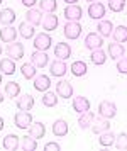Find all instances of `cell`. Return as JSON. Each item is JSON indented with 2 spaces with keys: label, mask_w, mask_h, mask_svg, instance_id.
Wrapping results in <instances>:
<instances>
[{
  "label": "cell",
  "mask_w": 127,
  "mask_h": 151,
  "mask_svg": "<svg viewBox=\"0 0 127 151\" xmlns=\"http://www.w3.org/2000/svg\"><path fill=\"white\" fill-rule=\"evenodd\" d=\"M63 34H65V37L70 39V41L78 39L81 36V24L76 22V21H66L65 27H63Z\"/></svg>",
  "instance_id": "1"
},
{
  "label": "cell",
  "mask_w": 127,
  "mask_h": 151,
  "mask_svg": "<svg viewBox=\"0 0 127 151\" xmlns=\"http://www.w3.org/2000/svg\"><path fill=\"white\" fill-rule=\"evenodd\" d=\"M32 124V116L29 114V110H19L14 116V126L19 129H29Z\"/></svg>",
  "instance_id": "2"
},
{
  "label": "cell",
  "mask_w": 127,
  "mask_h": 151,
  "mask_svg": "<svg viewBox=\"0 0 127 151\" xmlns=\"http://www.w3.org/2000/svg\"><path fill=\"white\" fill-rule=\"evenodd\" d=\"M98 116L105 119H114L117 116V105L112 100H102L98 104Z\"/></svg>",
  "instance_id": "3"
},
{
  "label": "cell",
  "mask_w": 127,
  "mask_h": 151,
  "mask_svg": "<svg viewBox=\"0 0 127 151\" xmlns=\"http://www.w3.org/2000/svg\"><path fill=\"white\" fill-rule=\"evenodd\" d=\"M34 48L37 51H47V49L53 46V37L46 32H39V34L34 36Z\"/></svg>",
  "instance_id": "4"
},
{
  "label": "cell",
  "mask_w": 127,
  "mask_h": 151,
  "mask_svg": "<svg viewBox=\"0 0 127 151\" xmlns=\"http://www.w3.org/2000/svg\"><path fill=\"white\" fill-rule=\"evenodd\" d=\"M63 15H65V19L66 21H80L81 17H83V9L78 5V4H68L65 10H63Z\"/></svg>",
  "instance_id": "5"
},
{
  "label": "cell",
  "mask_w": 127,
  "mask_h": 151,
  "mask_svg": "<svg viewBox=\"0 0 127 151\" xmlns=\"http://www.w3.org/2000/svg\"><path fill=\"white\" fill-rule=\"evenodd\" d=\"M105 12H107V9L102 2H92L88 7V17L93 21H102L105 17Z\"/></svg>",
  "instance_id": "6"
},
{
  "label": "cell",
  "mask_w": 127,
  "mask_h": 151,
  "mask_svg": "<svg viewBox=\"0 0 127 151\" xmlns=\"http://www.w3.org/2000/svg\"><path fill=\"white\" fill-rule=\"evenodd\" d=\"M7 56L12 58L14 61L17 60H22L24 58V44L22 42H9L7 44Z\"/></svg>",
  "instance_id": "7"
},
{
  "label": "cell",
  "mask_w": 127,
  "mask_h": 151,
  "mask_svg": "<svg viewBox=\"0 0 127 151\" xmlns=\"http://www.w3.org/2000/svg\"><path fill=\"white\" fill-rule=\"evenodd\" d=\"M90 129H92L93 134H98V136H100L102 132H105V131L110 129V119H105V117L98 116L97 119H93V122H92V126H90Z\"/></svg>",
  "instance_id": "8"
},
{
  "label": "cell",
  "mask_w": 127,
  "mask_h": 151,
  "mask_svg": "<svg viewBox=\"0 0 127 151\" xmlns=\"http://www.w3.org/2000/svg\"><path fill=\"white\" fill-rule=\"evenodd\" d=\"M102 44H103V37L98 32H88L87 37H85V48L90 49V51L102 48Z\"/></svg>",
  "instance_id": "9"
},
{
  "label": "cell",
  "mask_w": 127,
  "mask_h": 151,
  "mask_svg": "<svg viewBox=\"0 0 127 151\" xmlns=\"http://www.w3.org/2000/svg\"><path fill=\"white\" fill-rule=\"evenodd\" d=\"M56 93L61 99H71L73 97V85L68 80H60L56 83Z\"/></svg>",
  "instance_id": "10"
},
{
  "label": "cell",
  "mask_w": 127,
  "mask_h": 151,
  "mask_svg": "<svg viewBox=\"0 0 127 151\" xmlns=\"http://www.w3.org/2000/svg\"><path fill=\"white\" fill-rule=\"evenodd\" d=\"M49 71H51L53 76L63 78V76L66 75V71H68V66H66V63H65V60H58V58H56V60L49 65Z\"/></svg>",
  "instance_id": "11"
},
{
  "label": "cell",
  "mask_w": 127,
  "mask_h": 151,
  "mask_svg": "<svg viewBox=\"0 0 127 151\" xmlns=\"http://www.w3.org/2000/svg\"><path fill=\"white\" fill-rule=\"evenodd\" d=\"M17 34H19V31L12 26H4V27L0 29V41L2 42H14L17 39Z\"/></svg>",
  "instance_id": "12"
},
{
  "label": "cell",
  "mask_w": 127,
  "mask_h": 151,
  "mask_svg": "<svg viewBox=\"0 0 127 151\" xmlns=\"http://www.w3.org/2000/svg\"><path fill=\"white\" fill-rule=\"evenodd\" d=\"M31 63H34L37 68H44L47 63H49V56H47V51H34L31 55Z\"/></svg>",
  "instance_id": "13"
},
{
  "label": "cell",
  "mask_w": 127,
  "mask_h": 151,
  "mask_svg": "<svg viewBox=\"0 0 127 151\" xmlns=\"http://www.w3.org/2000/svg\"><path fill=\"white\" fill-rule=\"evenodd\" d=\"M54 56L58 60H68V58H71V46L68 42H58L54 46Z\"/></svg>",
  "instance_id": "14"
},
{
  "label": "cell",
  "mask_w": 127,
  "mask_h": 151,
  "mask_svg": "<svg viewBox=\"0 0 127 151\" xmlns=\"http://www.w3.org/2000/svg\"><path fill=\"white\" fill-rule=\"evenodd\" d=\"M58 24H60L58 15H54V14L42 15V22H41V26H42V29H46L47 32H49V31H54V29H58Z\"/></svg>",
  "instance_id": "15"
},
{
  "label": "cell",
  "mask_w": 127,
  "mask_h": 151,
  "mask_svg": "<svg viewBox=\"0 0 127 151\" xmlns=\"http://www.w3.org/2000/svg\"><path fill=\"white\" fill-rule=\"evenodd\" d=\"M51 87V78L47 75H36L34 78V88L37 92H47Z\"/></svg>",
  "instance_id": "16"
},
{
  "label": "cell",
  "mask_w": 127,
  "mask_h": 151,
  "mask_svg": "<svg viewBox=\"0 0 127 151\" xmlns=\"http://www.w3.org/2000/svg\"><path fill=\"white\" fill-rule=\"evenodd\" d=\"M97 32L102 36V37H108V36H112V32H114V26H112V22L107 21V19H102V21H98V24H97Z\"/></svg>",
  "instance_id": "17"
},
{
  "label": "cell",
  "mask_w": 127,
  "mask_h": 151,
  "mask_svg": "<svg viewBox=\"0 0 127 151\" xmlns=\"http://www.w3.org/2000/svg\"><path fill=\"white\" fill-rule=\"evenodd\" d=\"M26 22L32 24L34 27H36V26H41V22H42V12L37 10V9H27Z\"/></svg>",
  "instance_id": "18"
},
{
  "label": "cell",
  "mask_w": 127,
  "mask_h": 151,
  "mask_svg": "<svg viewBox=\"0 0 127 151\" xmlns=\"http://www.w3.org/2000/svg\"><path fill=\"white\" fill-rule=\"evenodd\" d=\"M15 12H14L12 9H9V7H5V9H2L0 10V24L2 26H12L14 22H15Z\"/></svg>",
  "instance_id": "19"
},
{
  "label": "cell",
  "mask_w": 127,
  "mask_h": 151,
  "mask_svg": "<svg viewBox=\"0 0 127 151\" xmlns=\"http://www.w3.org/2000/svg\"><path fill=\"white\" fill-rule=\"evenodd\" d=\"M73 110L75 112H78V114L90 110V100H88L87 97H81V95L75 97L73 99Z\"/></svg>",
  "instance_id": "20"
},
{
  "label": "cell",
  "mask_w": 127,
  "mask_h": 151,
  "mask_svg": "<svg viewBox=\"0 0 127 151\" xmlns=\"http://www.w3.org/2000/svg\"><path fill=\"white\" fill-rule=\"evenodd\" d=\"M68 131H70V127H68V122L65 121V119H58V121H54V124H53V134L56 137L66 136Z\"/></svg>",
  "instance_id": "21"
},
{
  "label": "cell",
  "mask_w": 127,
  "mask_h": 151,
  "mask_svg": "<svg viewBox=\"0 0 127 151\" xmlns=\"http://www.w3.org/2000/svg\"><path fill=\"white\" fill-rule=\"evenodd\" d=\"M34 97L29 95V93H24V95L19 97V100H17V109L19 110H31L34 107Z\"/></svg>",
  "instance_id": "22"
},
{
  "label": "cell",
  "mask_w": 127,
  "mask_h": 151,
  "mask_svg": "<svg viewBox=\"0 0 127 151\" xmlns=\"http://www.w3.org/2000/svg\"><path fill=\"white\" fill-rule=\"evenodd\" d=\"M124 55H126V49L121 42H110L108 44V56L112 60H121Z\"/></svg>",
  "instance_id": "23"
},
{
  "label": "cell",
  "mask_w": 127,
  "mask_h": 151,
  "mask_svg": "<svg viewBox=\"0 0 127 151\" xmlns=\"http://www.w3.org/2000/svg\"><path fill=\"white\" fill-rule=\"evenodd\" d=\"M37 66L34 65V63H24L22 66H20V73H22V76L26 78V80H32V78H36V75H37Z\"/></svg>",
  "instance_id": "24"
},
{
  "label": "cell",
  "mask_w": 127,
  "mask_h": 151,
  "mask_svg": "<svg viewBox=\"0 0 127 151\" xmlns=\"http://www.w3.org/2000/svg\"><path fill=\"white\" fill-rule=\"evenodd\" d=\"M93 112L92 110H87V112H81L80 117H78V126H80V129H88L90 126H92V122H93Z\"/></svg>",
  "instance_id": "25"
},
{
  "label": "cell",
  "mask_w": 127,
  "mask_h": 151,
  "mask_svg": "<svg viewBox=\"0 0 127 151\" xmlns=\"http://www.w3.org/2000/svg\"><path fill=\"white\" fill-rule=\"evenodd\" d=\"M70 71L73 73V76H85V75H87V71H88V66H87V63H85V61L76 60V61H73Z\"/></svg>",
  "instance_id": "26"
},
{
  "label": "cell",
  "mask_w": 127,
  "mask_h": 151,
  "mask_svg": "<svg viewBox=\"0 0 127 151\" xmlns=\"http://www.w3.org/2000/svg\"><path fill=\"white\" fill-rule=\"evenodd\" d=\"M107 56H108V55L103 51V49L98 48V49H93V51H92L90 60H92V63H93V65L100 66V65H105V61H107Z\"/></svg>",
  "instance_id": "27"
},
{
  "label": "cell",
  "mask_w": 127,
  "mask_h": 151,
  "mask_svg": "<svg viewBox=\"0 0 127 151\" xmlns=\"http://www.w3.org/2000/svg\"><path fill=\"white\" fill-rule=\"evenodd\" d=\"M19 34L22 36V39H32L36 36V29H34L32 24L22 22V24H19Z\"/></svg>",
  "instance_id": "28"
},
{
  "label": "cell",
  "mask_w": 127,
  "mask_h": 151,
  "mask_svg": "<svg viewBox=\"0 0 127 151\" xmlns=\"http://www.w3.org/2000/svg\"><path fill=\"white\" fill-rule=\"evenodd\" d=\"M2 146H4L7 151H15L19 148V136H15V134H7V136L4 137V141H2Z\"/></svg>",
  "instance_id": "29"
},
{
  "label": "cell",
  "mask_w": 127,
  "mask_h": 151,
  "mask_svg": "<svg viewBox=\"0 0 127 151\" xmlns=\"http://www.w3.org/2000/svg\"><path fill=\"white\" fill-rule=\"evenodd\" d=\"M29 134L36 139H41V137L46 136V126L42 122H32L31 127H29Z\"/></svg>",
  "instance_id": "30"
},
{
  "label": "cell",
  "mask_w": 127,
  "mask_h": 151,
  "mask_svg": "<svg viewBox=\"0 0 127 151\" xmlns=\"http://www.w3.org/2000/svg\"><path fill=\"white\" fill-rule=\"evenodd\" d=\"M0 71L4 75H14L15 73V61L12 58H4L0 60Z\"/></svg>",
  "instance_id": "31"
},
{
  "label": "cell",
  "mask_w": 127,
  "mask_h": 151,
  "mask_svg": "<svg viewBox=\"0 0 127 151\" xmlns=\"http://www.w3.org/2000/svg\"><path fill=\"white\" fill-rule=\"evenodd\" d=\"M20 146H22L24 151H36L37 150V139L32 137L31 134H29V136H24L22 141H20Z\"/></svg>",
  "instance_id": "32"
},
{
  "label": "cell",
  "mask_w": 127,
  "mask_h": 151,
  "mask_svg": "<svg viewBox=\"0 0 127 151\" xmlns=\"http://www.w3.org/2000/svg\"><path fill=\"white\" fill-rule=\"evenodd\" d=\"M58 9L56 0H39V10L46 14H54V10Z\"/></svg>",
  "instance_id": "33"
},
{
  "label": "cell",
  "mask_w": 127,
  "mask_h": 151,
  "mask_svg": "<svg viewBox=\"0 0 127 151\" xmlns=\"http://www.w3.org/2000/svg\"><path fill=\"white\" fill-rule=\"evenodd\" d=\"M42 105L44 107H56L58 105V93H54V92H44V95H42Z\"/></svg>",
  "instance_id": "34"
},
{
  "label": "cell",
  "mask_w": 127,
  "mask_h": 151,
  "mask_svg": "<svg viewBox=\"0 0 127 151\" xmlns=\"http://www.w3.org/2000/svg\"><path fill=\"white\" fill-rule=\"evenodd\" d=\"M19 93H20V85L17 82L5 83V95L9 99H15V97H19Z\"/></svg>",
  "instance_id": "35"
},
{
  "label": "cell",
  "mask_w": 127,
  "mask_h": 151,
  "mask_svg": "<svg viewBox=\"0 0 127 151\" xmlns=\"http://www.w3.org/2000/svg\"><path fill=\"white\" fill-rule=\"evenodd\" d=\"M114 41L115 42H127V27L126 26H117V27L114 29Z\"/></svg>",
  "instance_id": "36"
},
{
  "label": "cell",
  "mask_w": 127,
  "mask_h": 151,
  "mask_svg": "<svg viewBox=\"0 0 127 151\" xmlns=\"http://www.w3.org/2000/svg\"><path fill=\"white\" fill-rule=\"evenodd\" d=\"M98 143H100V146H103V148L112 146V144L115 143V134H114V132H108V131L102 132L100 137H98Z\"/></svg>",
  "instance_id": "37"
},
{
  "label": "cell",
  "mask_w": 127,
  "mask_h": 151,
  "mask_svg": "<svg viewBox=\"0 0 127 151\" xmlns=\"http://www.w3.org/2000/svg\"><path fill=\"white\" fill-rule=\"evenodd\" d=\"M108 9L112 12H122L126 9V0H108Z\"/></svg>",
  "instance_id": "38"
},
{
  "label": "cell",
  "mask_w": 127,
  "mask_h": 151,
  "mask_svg": "<svg viewBox=\"0 0 127 151\" xmlns=\"http://www.w3.org/2000/svg\"><path fill=\"white\" fill-rule=\"evenodd\" d=\"M115 148L117 150H127V132H121L115 136Z\"/></svg>",
  "instance_id": "39"
},
{
  "label": "cell",
  "mask_w": 127,
  "mask_h": 151,
  "mask_svg": "<svg viewBox=\"0 0 127 151\" xmlns=\"http://www.w3.org/2000/svg\"><path fill=\"white\" fill-rule=\"evenodd\" d=\"M117 71L121 75H127V56H122L121 60H117Z\"/></svg>",
  "instance_id": "40"
},
{
  "label": "cell",
  "mask_w": 127,
  "mask_h": 151,
  "mask_svg": "<svg viewBox=\"0 0 127 151\" xmlns=\"http://www.w3.org/2000/svg\"><path fill=\"white\" fill-rule=\"evenodd\" d=\"M44 151H61V144L56 141H49L44 144Z\"/></svg>",
  "instance_id": "41"
},
{
  "label": "cell",
  "mask_w": 127,
  "mask_h": 151,
  "mask_svg": "<svg viewBox=\"0 0 127 151\" xmlns=\"http://www.w3.org/2000/svg\"><path fill=\"white\" fill-rule=\"evenodd\" d=\"M22 2V5H26L27 9H34L36 4H39V0H20Z\"/></svg>",
  "instance_id": "42"
},
{
  "label": "cell",
  "mask_w": 127,
  "mask_h": 151,
  "mask_svg": "<svg viewBox=\"0 0 127 151\" xmlns=\"http://www.w3.org/2000/svg\"><path fill=\"white\" fill-rule=\"evenodd\" d=\"M4 126H5V122H4V117L0 116V131L4 129Z\"/></svg>",
  "instance_id": "43"
},
{
  "label": "cell",
  "mask_w": 127,
  "mask_h": 151,
  "mask_svg": "<svg viewBox=\"0 0 127 151\" xmlns=\"http://www.w3.org/2000/svg\"><path fill=\"white\" fill-rule=\"evenodd\" d=\"M4 99H5V97H4V92H2V90H0V104L4 102Z\"/></svg>",
  "instance_id": "44"
},
{
  "label": "cell",
  "mask_w": 127,
  "mask_h": 151,
  "mask_svg": "<svg viewBox=\"0 0 127 151\" xmlns=\"http://www.w3.org/2000/svg\"><path fill=\"white\" fill-rule=\"evenodd\" d=\"M63 2H66V4H76L78 0H63Z\"/></svg>",
  "instance_id": "45"
},
{
  "label": "cell",
  "mask_w": 127,
  "mask_h": 151,
  "mask_svg": "<svg viewBox=\"0 0 127 151\" xmlns=\"http://www.w3.org/2000/svg\"><path fill=\"white\" fill-rule=\"evenodd\" d=\"M2 51H4V48H2V44H0V56H2Z\"/></svg>",
  "instance_id": "46"
},
{
  "label": "cell",
  "mask_w": 127,
  "mask_h": 151,
  "mask_svg": "<svg viewBox=\"0 0 127 151\" xmlns=\"http://www.w3.org/2000/svg\"><path fill=\"white\" fill-rule=\"evenodd\" d=\"M2 75H4V73H2V71H0V83H2Z\"/></svg>",
  "instance_id": "47"
},
{
  "label": "cell",
  "mask_w": 127,
  "mask_h": 151,
  "mask_svg": "<svg viewBox=\"0 0 127 151\" xmlns=\"http://www.w3.org/2000/svg\"><path fill=\"white\" fill-rule=\"evenodd\" d=\"M87 2H97V0H87Z\"/></svg>",
  "instance_id": "48"
},
{
  "label": "cell",
  "mask_w": 127,
  "mask_h": 151,
  "mask_svg": "<svg viewBox=\"0 0 127 151\" xmlns=\"http://www.w3.org/2000/svg\"><path fill=\"white\" fill-rule=\"evenodd\" d=\"M0 5H2V0H0Z\"/></svg>",
  "instance_id": "49"
}]
</instances>
